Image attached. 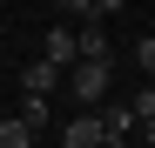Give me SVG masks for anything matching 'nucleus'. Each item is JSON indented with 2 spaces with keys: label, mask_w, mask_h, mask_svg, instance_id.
Returning <instances> with one entry per match:
<instances>
[{
  "label": "nucleus",
  "mask_w": 155,
  "mask_h": 148,
  "mask_svg": "<svg viewBox=\"0 0 155 148\" xmlns=\"http://www.w3.org/2000/svg\"><path fill=\"white\" fill-rule=\"evenodd\" d=\"M0 148H34V135L20 128V121H0Z\"/></svg>",
  "instance_id": "9d476101"
},
{
  "label": "nucleus",
  "mask_w": 155,
  "mask_h": 148,
  "mask_svg": "<svg viewBox=\"0 0 155 148\" xmlns=\"http://www.w3.org/2000/svg\"><path fill=\"white\" fill-rule=\"evenodd\" d=\"M74 94H81V101H101V94H108V81H115V61H74Z\"/></svg>",
  "instance_id": "f257e3e1"
},
{
  "label": "nucleus",
  "mask_w": 155,
  "mask_h": 148,
  "mask_svg": "<svg viewBox=\"0 0 155 148\" xmlns=\"http://www.w3.org/2000/svg\"><path fill=\"white\" fill-rule=\"evenodd\" d=\"M94 121H101V148H121L128 135H135V114H128V101H121V108H101Z\"/></svg>",
  "instance_id": "f03ea898"
},
{
  "label": "nucleus",
  "mask_w": 155,
  "mask_h": 148,
  "mask_svg": "<svg viewBox=\"0 0 155 148\" xmlns=\"http://www.w3.org/2000/svg\"><path fill=\"white\" fill-rule=\"evenodd\" d=\"M61 148H101V121L94 114H74L68 128H61Z\"/></svg>",
  "instance_id": "7ed1b4c3"
},
{
  "label": "nucleus",
  "mask_w": 155,
  "mask_h": 148,
  "mask_svg": "<svg viewBox=\"0 0 155 148\" xmlns=\"http://www.w3.org/2000/svg\"><path fill=\"white\" fill-rule=\"evenodd\" d=\"M128 114H135V128H148V121H155V88H142L135 101H128Z\"/></svg>",
  "instance_id": "1a4fd4ad"
},
{
  "label": "nucleus",
  "mask_w": 155,
  "mask_h": 148,
  "mask_svg": "<svg viewBox=\"0 0 155 148\" xmlns=\"http://www.w3.org/2000/svg\"><path fill=\"white\" fill-rule=\"evenodd\" d=\"M142 135H148V148H155V121H148V128H142Z\"/></svg>",
  "instance_id": "f8f14e48"
},
{
  "label": "nucleus",
  "mask_w": 155,
  "mask_h": 148,
  "mask_svg": "<svg viewBox=\"0 0 155 148\" xmlns=\"http://www.w3.org/2000/svg\"><path fill=\"white\" fill-rule=\"evenodd\" d=\"M148 88H155V81H148Z\"/></svg>",
  "instance_id": "ddd939ff"
},
{
  "label": "nucleus",
  "mask_w": 155,
  "mask_h": 148,
  "mask_svg": "<svg viewBox=\"0 0 155 148\" xmlns=\"http://www.w3.org/2000/svg\"><path fill=\"white\" fill-rule=\"evenodd\" d=\"M47 114H54V108H47V101H34V94H27V101H20V114H14V121H20V128L34 135V128H47Z\"/></svg>",
  "instance_id": "6e6552de"
},
{
  "label": "nucleus",
  "mask_w": 155,
  "mask_h": 148,
  "mask_svg": "<svg viewBox=\"0 0 155 148\" xmlns=\"http://www.w3.org/2000/svg\"><path fill=\"white\" fill-rule=\"evenodd\" d=\"M135 67H142V74H155V34H148V40H135Z\"/></svg>",
  "instance_id": "9b49d317"
},
{
  "label": "nucleus",
  "mask_w": 155,
  "mask_h": 148,
  "mask_svg": "<svg viewBox=\"0 0 155 148\" xmlns=\"http://www.w3.org/2000/svg\"><path fill=\"white\" fill-rule=\"evenodd\" d=\"M54 81H61V67H47V61H34V67H20V88H27L34 101H47V94H54Z\"/></svg>",
  "instance_id": "20e7f679"
},
{
  "label": "nucleus",
  "mask_w": 155,
  "mask_h": 148,
  "mask_svg": "<svg viewBox=\"0 0 155 148\" xmlns=\"http://www.w3.org/2000/svg\"><path fill=\"white\" fill-rule=\"evenodd\" d=\"M41 61H47V67H68V61H74V27H47Z\"/></svg>",
  "instance_id": "39448f33"
},
{
  "label": "nucleus",
  "mask_w": 155,
  "mask_h": 148,
  "mask_svg": "<svg viewBox=\"0 0 155 148\" xmlns=\"http://www.w3.org/2000/svg\"><path fill=\"white\" fill-rule=\"evenodd\" d=\"M68 14L81 20V27H101V20L115 14V0H68Z\"/></svg>",
  "instance_id": "423d86ee"
},
{
  "label": "nucleus",
  "mask_w": 155,
  "mask_h": 148,
  "mask_svg": "<svg viewBox=\"0 0 155 148\" xmlns=\"http://www.w3.org/2000/svg\"><path fill=\"white\" fill-rule=\"evenodd\" d=\"M74 54H81V61H108V34H101V27H81Z\"/></svg>",
  "instance_id": "0eeeda50"
}]
</instances>
